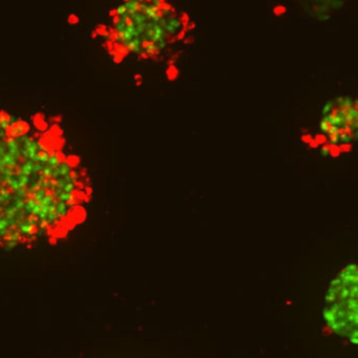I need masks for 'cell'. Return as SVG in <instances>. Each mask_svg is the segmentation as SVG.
I'll use <instances>...</instances> for the list:
<instances>
[{"mask_svg":"<svg viewBox=\"0 0 358 358\" xmlns=\"http://www.w3.org/2000/svg\"><path fill=\"white\" fill-rule=\"evenodd\" d=\"M166 72L167 79L171 82L176 81V79L178 78V76H179V70H178V68H176V65L168 66V67L166 68V72Z\"/></svg>","mask_w":358,"mask_h":358,"instance_id":"cell-1","label":"cell"},{"mask_svg":"<svg viewBox=\"0 0 358 358\" xmlns=\"http://www.w3.org/2000/svg\"><path fill=\"white\" fill-rule=\"evenodd\" d=\"M288 12V6L286 4H277V5H274L273 9H272V13H273V15L277 16V17H280V16H284L286 15V13Z\"/></svg>","mask_w":358,"mask_h":358,"instance_id":"cell-2","label":"cell"},{"mask_svg":"<svg viewBox=\"0 0 358 358\" xmlns=\"http://www.w3.org/2000/svg\"><path fill=\"white\" fill-rule=\"evenodd\" d=\"M354 147H353L352 144H350V143H343V144H340L338 145V150L339 152H343V154H349L351 151H353Z\"/></svg>","mask_w":358,"mask_h":358,"instance_id":"cell-3","label":"cell"},{"mask_svg":"<svg viewBox=\"0 0 358 358\" xmlns=\"http://www.w3.org/2000/svg\"><path fill=\"white\" fill-rule=\"evenodd\" d=\"M329 154L332 158H338L340 156V152L338 150V145L337 144H330L329 143Z\"/></svg>","mask_w":358,"mask_h":358,"instance_id":"cell-4","label":"cell"},{"mask_svg":"<svg viewBox=\"0 0 358 358\" xmlns=\"http://www.w3.org/2000/svg\"><path fill=\"white\" fill-rule=\"evenodd\" d=\"M317 145H324L328 143V138L326 137V135L324 133H317V135H315V138L313 139Z\"/></svg>","mask_w":358,"mask_h":358,"instance_id":"cell-5","label":"cell"},{"mask_svg":"<svg viewBox=\"0 0 358 358\" xmlns=\"http://www.w3.org/2000/svg\"><path fill=\"white\" fill-rule=\"evenodd\" d=\"M333 127H336V126H333L332 124H330L329 122H327L326 120H322V121L320 122V129L324 132H329L331 129L333 128Z\"/></svg>","mask_w":358,"mask_h":358,"instance_id":"cell-6","label":"cell"},{"mask_svg":"<svg viewBox=\"0 0 358 358\" xmlns=\"http://www.w3.org/2000/svg\"><path fill=\"white\" fill-rule=\"evenodd\" d=\"M349 339H350V343H352L353 345H357L358 343L357 330H356V329H354L352 332H350L349 333Z\"/></svg>","mask_w":358,"mask_h":358,"instance_id":"cell-7","label":"cell"},{"mask_svg":"<svg viewBox=\"0 0 358 358\" xmlns=\"http://www.w3.org/2000/svg\"><path fill=\"white\" fill-rule=\"evenodd\" d=\"M300 140H302V141L304 142V143H306V144H309V143H310V142H311L312 140H313V137H312L311 133H306V135H302Z\"/></svg>","mask_w":358,"mask_h":358,"instance_id":"cell-8","label":"cell"},{"mask_svg":"<svg viewBox=\"0 0 358 358\" xmlns=\"http://www.w3.org/2000/svg\"><path fill=\"white\" fill-rule=\"evenodd\" d=\"M185 37H186V32L182 29V31H180L179 33H178V35L176 36V40H183Z\"/></svg>","mask_w":358,"mask_h":358,"instance_id":"cell-9","label":"cell"},{"mask_svg":"<svg viewBox=\"0 0 358 358\" xmlns=\"http://www.w3.org/2000/svg\"><path fill=\"white\" fill-rule=\"evenodd\" d=\"M321 154H324V156L329 154V143L322 145V148H321Z\"/></svg>","mask_w":358,"mask_h":358,"instance_id":"cell-10","label":"cell"},{"mask_svg":"<svg viewBox=\"0 0 358 358\" xmlns=\"http://www.w3.org/2000/svg\"><path fill=\"white\" fill-rule=\"evenodd\" d=\"M196 27V23L194 21H189L188 26H187V31H193Z\"/></svg>","mask_w":358,"mask_h":358,"instance_id":"cell-11","label":"cell"},{"mask_svg":"<svg viewBox=\"0 0 358 358\" xmlns=\"http://www.w3.org/2000/svg\"><path fill=\"white\" fill-rule=\"evenodd\" d=\"M163 16H164V11L159 9V11H157V12L154 13V18L156 19H160V18H162Z\"/></svg>","mask_w":358,"mask_h":358,"instance_id":"cell-12","label":"cell"},{"mask_svg":"<svg viewBox=\"0 0 358 358\" xmlns=\"http://www.w3.org/2000/svg\"><path fill=\"white\" fill-rule=\"evenodd\" d=\"M139 59H141V60H147V59H149V56H148V55L146 53H141V54H140V56H139Z\"/></svg>","mask_w":358,"mask_h":358,"instance_id":"cell-13","label":"cell"},{"mask_svg":"<svg viewBox=\"0 0 358 358\" xmlns=\"http://www.w3.org/2000/svg\"><path fill=\"white\" fill-rule=\"evenodd\" d=\"M309 146H310L311 148H313V149H316V148L318 147L317 143H316V142H315L314 140H312V141L310 142V143H309Z\"/></svg>","mask_w":358,"mask_h":358,"instance_id":"cell-14","label":"cell"},{"mask_svg":"<svg viewBox=\"0 0 358 358\" xmlns=\"http://www.w3.org/2000/svg\"><path fill=\"white\" fill-rule=\"evenodd\" d=\"M194 40V39H193V37H188V38H186L185 40H184V42H183V43L184 44H189V43H192V41Z\"/></svg>","mask_w":358,"mask_h":358,"instance_id":"cell-15","label":"cell"},{"mask_svg":"<svg viewBox=\"0 0 358 358\" xmlns=\"http://www.w3.org/2000/svg\"><path fill=\"white\" fill-rule=\"evenodd\" d=\"M176 37H171L170 38V40H168V43L169 44H172V43H174V42H176Z\"/></svg>","mask_w":358,"mask_h":358,"instance_id":"cell-16","label":"cell"}]
</instances>
